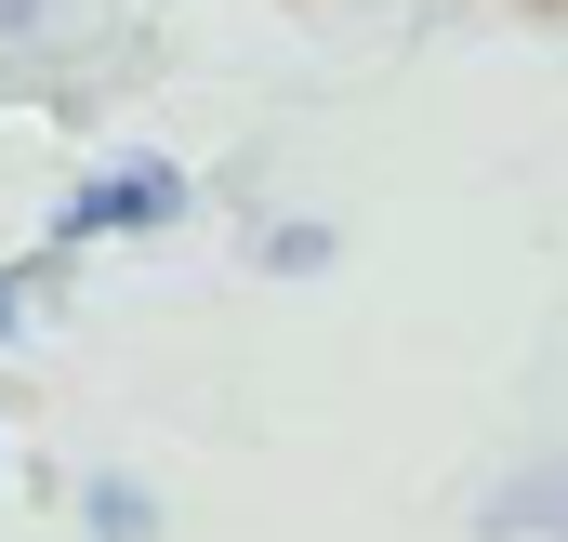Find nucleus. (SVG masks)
<instances>
[{
    "label": "nucleus",
    "mask_w": 568,
    "mask_h": 542,
    "mask_svg": "<svg viewBox=\"0 0 568 542\" xmlns=\"http://www.w3.org/2000/svg\"><path fill=\"white\" fill-rule=\"evenodd\" d=\"M185 212V172L172 159H106L80 199H67V239H159Z\"/></svg>",
    "instance_id": "nucleus-1"
},
{
    "label": "nucleus",
    "mask_w": 568,
    "mask_h": 542,
    "mask_svg": "<svg viewBox=\"0 0 568 542\" xmlns=\"http://www.w3.org/2000/svg\"><path fill=\"white\" fill-rule=\"evenodd\" d=\"M489 530H516V542H568V463H542V476H516V490L489 503Z\"/></svg>",
    "instance_id": "nucleus-2"
},
{
    "label": "nucleus",
    "mask_w": 568,
    "mask_h": 542,
    "mask_svg": "<svg viewBox=\"0 0 568 542\" xmlns=\"http://www.w3.org/2000/svg\"><path fill=\"white\" fill-rule=\"evenodd\" d=\"M80 530H93V542H145L159 516H145V490H133V476H93V490H80Z\"/></svg>",
    "instance_id": "nucleus-3"
},
{
    "label": "nucleus",
    "mask_w": 568,
    "mask_h": 542,
    "mask_svg": "<svg viewBox=\"0 0 568 542\" xmlns=\"http://www.w3.org/2000/svg\"><path fill=\"white\" fill-rule=\"evenodd\" d=\"M13 318H27V278H13V265H0V331H13Z\"/></svg>",
    "instance_id": "nucleus-4"
}]
</instances>
